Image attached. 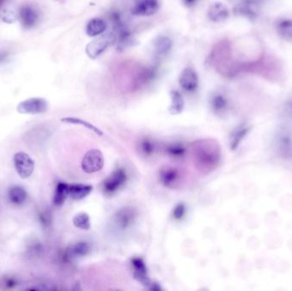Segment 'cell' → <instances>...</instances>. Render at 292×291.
Here are the masks:
<instances>
[{"mask_svg":"<svg viewBox=\"0 0 292 291\" xmlns=\"http://www.w3.org/2000/svg\"><path fill=\"white\" fill-rule=\"evenodd\" d=\"M192 153L195 165L204 174L214 171L221 163V147L212 138L197 140L192 144Z\"/></svg>","mask_w":292,"mask_h":291,"instance_id":"6da1fadb","label":"cell"},{"mask_svg":"<svg viewBox=\"0 0 292 291\" xmlns=\"http://www.w3.org/2000/svg\"><path fill=\"white\" fill-rule=\"evenodd\" d=\"M116 41V35H102L97 36V39L91 41L86 46V52L87 56L92 59L99 57L106 51L109 46Z\"/></svg>","mask_w":292,"mask_h":291,"instance_id":"7a4b0ae2","label":"cell"},{"mask_svg":"<svg viewBox=\"0 0 292 291\" xmlns=\"http://www.w3.org/2000/svg\"><path fill=\"white\" fill-rule=\"evenodd\" d=\"M48 109V103L43 97H31L19 103L17 108L18 113L23 114H40Z\"/></svg>","mask_w":292,"mask_h":291,"instance_id":"3957f363","label":"cell"},{"mask_svg":"<svg viewBox=\"0 0 292 291\" xmlns=\"http://www.w3.org/2000/svg\"><path fill=\"white\" fill-rule=\"evenodd\" d=\"M104 165V159L102 152L93 149L86 152L81 162V168L87 174H93L100 171Z\"/></svg>","mask_w":292,"mask_h":291,"instance_id":"277c9868","label":"cell"},{"mask_svg":"<svg viewBox=\"0 0 292 291\" xmlns=\"http://www.w3.org/2000/svg\"><path fill=\"white\" fill-rule=\"evenodd\" d=\"M14 165L18 175L23 180L30 177L35 171V161L26 152L16 153L14 156Z\"/></svg>","mask_w":292,"mask_h":291,"instance_id":"5b68a950","label":"cell"},{"mask_svg":"<svg viewBox=\"0 0 292 291\" xmlns=\"http://www.w3.org/2000/svg\"><path fill=\"white\" fill-rule=\"evenodd\" d=\"M18 18L23 29L29 30L36 27L40 20V14L32 5L25 4L20 7Z\"/></svg>","mask_w":292,"mask_h":291,"instance_id":"8992f818","label":"cell"},{"mask_svg":"<svg viewBox=\"0 0 292 291\" xmlns=\"http://www.w3.org/2000/svg\"><path fill=\"white\" fill-rule=\"evenodd\" d=\"M137 212L132 207H124L119 209L114 216L115 226L120 230H126L135 222Z\"/></svg>","mask_w":292,"mask_h":291,"instance_id":"52a82bcc","label":"cell"},{"mask_svg":"<svg viewBox=\"0 0 292 291\" xmlns=\"http://www.w3.org/2000/svg\"><path fill=\"white\" fill-rule=\"evenodd\" d=\"M126 181V173L123 169H118L103 182V190L107 194H113L123 186Z\"/></svg>","mask_w":292,"mask_h":291,"instance_id":"ba28073f","label":"cell"},{"mask_svg":"<svg viewBox=\"0 0 292 291\" xmlns=\"http://www.w3.org/2000/svg\"><path fill=\"white\" fill-rule=\"evenodd\" d=\"M159 10V0H138L132 7V14L137 17H151Z\"/></svg>","mask_w":292,"mask_h":291,"instance_id":"9c48e42d","label":"cell"},{"mask_svg":"<svg viewBox=\"0 0 292 291\" xmlns=\"http://www.w3.org/2000/svg\"><path fill=\"white\" fill-rule=\"evenodd\" d=\"M180 85L183 90L188 92H193L198 87V75L193 68L187 67L183 69L180 75Z\"/></svg>","mask_w":292,"mask_h":291,"instance_id":"30bf717a","label":"cell"},{"mask_svg":"<svg viewBox=\"0 0 292 291\" xmlns=\"http://www.w3.org/2000/svg\"><path fill=\"white\" fill-rule=\"evenodd\" d=\"M132 269H133V276L135 279L141 282L143 286L150 287L152 282L148 275V270L145 263L141 258H133L132 260Z\"/></svg>","mask_w":292,"mask_h":291,"instance_id":"8fae6325","label":"cell"},{"mask_svg":"<svg viewBox=\"0 0 292 291\" xmlns=\"http://www.w3.org/2000/svg\"><path fill=\"white\" fill-rule=\"evenodd\" d=\"M160 181L164 186L169 188H175L181 180V174L177 169L171 167H166L161 169L159 173Z\"/></svg>","mask_w":292,"mask_h":291,"instance_id":"7c38bea8","label":"cell"},{"mask_svg":"<svg viewBox=\"0 0 292 291\" xmlns=\"http://www.w3.org/2000/svg\"><path fill=\"white\" fill-rule=\"evenodd\" d=\"M173 48V41L168 36H158L153 42L154 54L158 59L167 57Z\"/></svg>","mask_w":292,"mask_h":291,"instance_id":"4fadbf2b","label":"cell"},{"mask_svg":"<svg viewBox=\"0 0 292 291\" xmlns=\"http://www.w3.org/2000/svg\"><path fill=\"white\" fill-rule=\"evenodd\" d=\"M91 251V247L86 242H79L69 246L65 252V256L69 260H75L87 255Z\"/></svg>","mask_w":292,"mask_h":291,"instance_id":"5bb4252c","label":"cell"},{"mask_svg":"<svg viewBox=\"0 0 292 291\" xmlns=\"http://www.w3.org/2000/svg\"><path fill=\"white\" fill-rule=\"evenodd\" d=\"M209 19L215 23H221L229 17V12L223 4L215 3L209 7L208 12Z\"/></svg>","mask_w":292,"mask_h":291,"instance_id":"9a60e30c","label":"cell"},{"mask_svg":"<svg viewBox=\"0 0 292 291\" xmlns=\"http://www.w3.org/2000/svg\"><path fill=\"white\" fill-rule=\"evenodd\" d=\"M107 24L104 21L100 18H93L87 23L86 28V35L89 37H97L103 35V33L106 31Z\"/></svg>","mask_w":292,"mask_h":291,"instance_id":"2e32d148","label":"cell"},{"mask_svg":"<svg viewBox=\"0 0 292 291\" xmlns=\"http://www.w3.org/2000/svg\"><path fill=\"white\" fill-rule=\"evenodd\" d=\"M92 191V186L82 185V184L69 185V197L74 200H81L87 197Z\"/></svg>","mask_w":292,"mask_h":291,"instance_id":"e0dca14e","label":"cell"},{"mask_svg":"<svg viewBox=\"0 0 292 291\" xmlns=\"http://www.w3.org/2000/svg\"><path fill=\"white\" fill-rule=\"evenodd\" d=\"M171 104L169 106V113L171 114H179L182 113L185 108V100L180 91L173 90L170 92Z\"/></svg>","mask_w":292,"mask_h":291,"instance_id":"ac0fdd59","label":"cell"},{"mask_svg":"<svg viewBox=\"0 0 292 291\" xmlns=\"http://www.w3.org/2000/svg\"><path fill=\"white\" fill-rule=\"evenodd\" d=\"M69 196V185L66 183L59 182L55 190L53 196V204L57 207H61L65 203L67 197Z\"/></svg>","mask_w":292,"mask_h":291,"instance_id":"d6986e66","label":"cell"},{"mask_svg":"<svg viewBox=\"0 0 292 291\" xmlns=\"http://www.w3.org/2000/svg\"><path fill=\"white\" fill-rule=\"evenodd\" d=\"M8 197L11 202L16 205H21L27 200V191L20 186H12L8 192Z\"/></svg>","mask_w":292,"mask_h":291,"instance_id":"ffe728a7","label":"cell"},{"mask_svg":"<svg viewBox=\"0 0 292 291\" xmlns=\"http://www.w3.org/2000/svg\"><path fill=\"white\" fill-rule=\"evenodd\" d=\"M62 121L65 123H70V124H75V125H80L83 126L84 127L91 130V131H94L95 133L99 136L103 135V131H101L100 129L92 125V123H89L86 120H81L79 118L75 117H65L62 119Z\"/></svg>","mask_w":292,"mask_h":291,"instance_id":"44dd1931","label":"cell"},{"mask_svg":"<svg viewBox=\"0 0 292 291\" xmlns=\"http://www.w3.org/2000/svg\"><path fill=\"white\" fill-rule=\"evenodd\" d=\"M73 223L75 227L81 229V230H89L91 228V222H90V217L86 213H79L76 214L74 219Z\"/></svg>","mask_w":292,"mask_h":291,"instance_id":"7402d4cb","label":"cell"},{"mask_svg":"<svg viewBox=\"0 0 292 291\" xmlns=\"http://www.w3.org/2000/svg\"><path fill=\"white\" fill-rule=\"evenodd\" d=\"M211 106L212 109L215 113L220 114L221 112H223L227 107V101L226 98L221 96V95H215V97H213L211 100Z\"/></svg>","mask_w":292,"mask_h":291,"instance_id":"603a6c76","label":"cell"},{"mask_svg":"<svg viewBox=\"0 0 292 291\" xmlns=\"http://www.w3.org/2000/svg\"><path fill=\"white\" fill-rule=\"evenodd\" d=\"M166 152L169 156L179 158L186 154V150L182 143H175L167 146Z\"/></svg>","mask_w":292,"mask_h":291,"instance_id":"cb8c5ba5","label":"cell"},{"mask_svg":"<svg viewBox=\"0 0 292 291\" xmlns=\"http://www.w3.org/2000/svg\"><path fill=\"white\" fill-rule=\"evenodd\" d=\"M139 149L142 154L144 155L146 157H150L154 154L155 152L156 145L155 143L150 138H143L141 140L139 143Z\"/></svg>","mask_w":292,"mask_h":291,"instance_id":"d4e9b609","label":"cell"},{"mask_svg":"<svg viewBox=\"0 0 292 291\" xmlns=\"http://www.w3.org/2000/svg\"><path fill=\"white\" fill-rule=\"evenodd\" d=\"M186 206L184 203H179L173 210V217L176 220H181L183 219L186 214Z\"/></svg>","mask_w":292,"mask_h":291,"instance_id":"484cf974","label":"cell"},{"mask_svg":"<svg viewBox=\"0 0 292 291\" xmlns=\"http://www.w3.org/2000/svg\"><path fill=\"white\" fill-rule=\"evenodd\" d=\"M245 133H246V131H244V130H238V131H235L232 135V139H231V147H232V150L236 149V147L238 145V143L242 140L243 135Z\"/></svg>","mask_w":292,"mask_h":291,"instance_id":"4316f807","label":"cell"},{"mask_svg":"<svg viewBox=\"0 0 292 291\" xmlns=\"http://www.w3.org/2000/svg\"><path fill=\"white\" fill-rule=\"evenodd\" d=\"M40 219L41 220V222L47 226L51 222V214H49L47 212L42 213V214H40Z\"/></svg>","mask_w":292,"mask_h":291,"instance_id":"83f0119b","label":"cell"},{"mask_svg":"<svg viewBox=\"0 0 292 291\" xmlns=\"http://www.w3.org/2000/svg\"><path fill=\"white\" fill-rule=\"evenodd\" d=\"M197 2H198V0H184V4H185L187 7H192V6H194Z\"/></svg>","mask_w":292,"mask_h":291,"instance_id":"f1b7e54d","label":"cell"},{"mask_svg":"<svg viewBox=\"0 0 292 291\" xmlns=\"http://www.w3.org/2000/svg\"><path fill=\"white\" fill-rule=\"evenodd\" d=\"M8 57V54L6 52H0V63L5 61L6 57Z\"/></svg>","mask_w":292,"mask_h":291,"instance_id":"f546056e","label":"cell"}]
</instances>
